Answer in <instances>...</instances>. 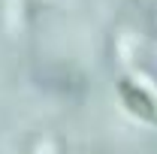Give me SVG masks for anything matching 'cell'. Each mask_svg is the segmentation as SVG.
I'll return each mask as SVG.
<instances>
[{
  "instance_id": "6da1fadb",
  "label": "cell",
  "mask_w": 157,
  "mask_h": 154,
  "mask_svg": "<svg viewBox=\"0 0 157 154\" xmlns=\"http://www.w3.org/2000/svg\"><path fill=\"white\" fill-rule=\"evenodd\" d=\"M118 94L124 100L127 112L139 115L142 121H157V103L151 100V94H145L142 88H136L133 82H121L118 85Z\"/></svg>"
}]
</instances>
